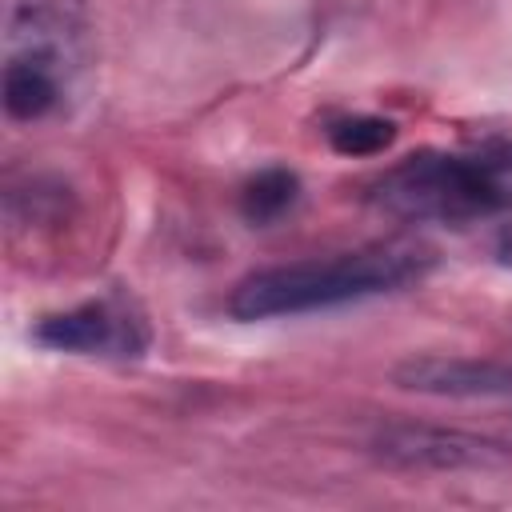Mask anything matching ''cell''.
Here are the masks:
<instances>
[{"label": "cell", "instance_id": "obj_1", "mask_svg": "<svg viewBox=\"0 0 512 512\" xmlns=\"http://www.w3.org/2000/svg\"><path fill=\"white\" fill-rule=\"evenodd\" d=\"M428 268H432V248L416 240H376L328 260H296L252 272L232 288L228 312L236 320H272V316L340 308L368 296L400 292L424 280Z\"/></svg>", "mask_w": 512, "mask_h": 512}, {"label": "cell", "instance_id": "obj_2", "mask_svg": "<svg viewBox=\"0 0 512 512\" xmlns=\"http://www.w3.org/2000/svg\"><path fill=\"white\" fill-rule=\"evenodd\" d=\"M504 168L508 160L420 152L372 184V204L412 224H468L512 204Z\"/></svg>", "mask_w": 512, "mask_h": 512}, {"label": "cell", "instance_id": "obj_3", "mask_svg": "<svg viewBox=\"0 0 512 512\" xmlns=\"http://www.w3.org/2000/svg\"><path fill=\"white\" fill-rule=\"evenodd\" d=\"M368 452L400 472H496L512 464V444L468 428L392 420L368 436Z\"/></svg>", "mask_w": 512, "mask_h": 512}, {"label": "cell", "instance_id": "obj_4", "mask_svg": "<svg viewBox=\"0 0 512 512\" xmlns=\"http://www.w3.org/2000/svg\"><path fill=\"white\" fill-rule=\"evenodd\" d=\"M36 340L72 356H140L148 324L124 300H88L36 324Z\"/></svg>", "mask_w": 512, "mask_h": 512}, {"label": "cell", "instance_id": "obj_5", "mask_svg": "<svg viewBox=\"0 0 512 512\" xmlns=\"http://www.w3.org/2000/svg\"><path fill=\"white\" fill-rule=\"evenodd\" d=\"M388 380L400 392L432 400H512V360L496 356H404L392 364Z\"/></svg>", "mask_w": 512, "mask_h": 512}, {"label": "cell", "instance_id": "obj_6", "mask_svg": "<svg viewBox=\"0 0 512 512\" xmlns=\"http://www.w3.org/2000/svg\"><path fill=\"white\" fill-rule=\"evenodd\" d=\"M300 196V180L288 168H264L256 172L244 192H240V212L248 224H272L276 216H284Z\"/></svg>", "mask_w": 512, "mask_h": 512}, {"label": "cell", "instance_id": "obj_7", "mask_svg": "<svg viewBox=\"0 0 512 512\" xmlns=\"http://www.w3.org/2000/svg\"><path fill=\"white\" fill-rule=\"evenodd\" d=\"M396 140V124L384 116H344L328 124V144L340 156H376Z\"/></svg>", "mask_w": 512, "mask_h": 512}, {"label": "cell", "instance_id": "obj_8", "mask_svg": "<svg viewBox=\"0 0 512 512\" xmlns=\"http://www.w3.org/2000/svg\"><path fill=\"white\" fill-rule=\"evenodd\" d=\"M496 256H500V260L512 268V224L500 232V240H496Z\"/></svg>", "mask_w": 512, "mask_h": 512}]
</instances>
